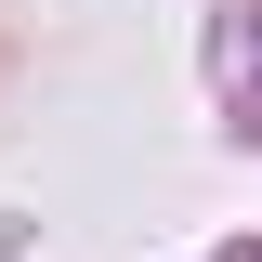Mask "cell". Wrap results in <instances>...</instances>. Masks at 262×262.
<instances>
[{
  "mask_svg": "<svg viewBox=\"0 0 262 262\" xmlns=\"http://www.w3.org/2000/svg\"><path fill=\"white\" fill-rule=\"evenodd\" d=\"M249 262H262V249H249Z\"/></svg>",
  "mask_w": 262,
  "mask_h": 262,
  "instance_id": "6da1fadb",
  "label": "cell"
}]
</instances>
